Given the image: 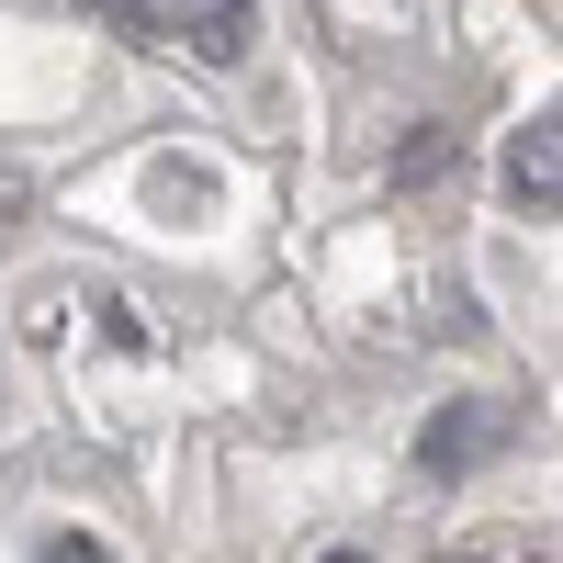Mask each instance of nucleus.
Wrapping results in <instances>:
<instances>
[{
  "mask_svg": "<svg viewBox=\"0 0 563 563\" xmlns=\"http://www.w3.org/2000/svg\"><path fill=\"white\" fill-rule=\"evenodd\" d=\"M102 23H124L135 45H192V57H249V0H90Z\"/></svg>",
  "mask_w": 563,
  "mask_h": 563,
  "instance_id": "1",
  "label": "nucleus"
},
{
  "mask_svg": "<svg viewBox=\"0 0 563 563\" xmlns=\"http://www.w3.org/2000/svg\"><path fill=\"white\" fill-rule=\"evenodd\" d=\"M507 192L519 203H563V124H530L519 147H507Z\"/></svg>",
  "mask_w": 563,
  "mask_h": 563,
  "instance_id": "2",
  "label": "nucleus"
},
{
  "mask_svg": "<svg viewBox=\"0 0 563 563\" xmlns=\"http://www.w3.org/2000/svg\"><path fill=\"white\" fill-rule=\"evenodd\" d=\"M485 440H496V417H440V429H429V462L451 474V462H474Z\"/></svg>",
  "mask_w": 563,
  "mask_h": 563,
  "instance_id": "3",
  "label": "nucleus"
},
{
  "mask_svg": "<svg viewBox=\"0 0 563 563\" xmlns=\"http://www.w3.org/2000/svg\"><path fill=\"white\" fill-rule=\"evenodd\" d=\"M327 563H361V552H327Z\"/></svg>",
  "mask_w": 563,
  "mask_h": 563,
  "instance_id": "4",
  "label": "nucleus"
}]
</instances>
